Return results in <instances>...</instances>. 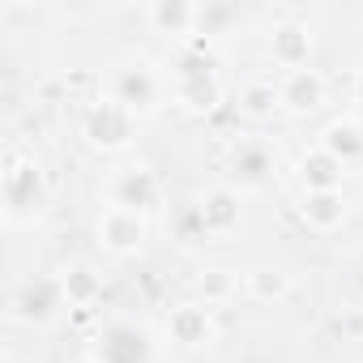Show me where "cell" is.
<instances>
[{
    "label": "cell",
    "instance_id": "603a6c76",
    "mask_svg": "<svg viewBox=\"0 0 363 363\" xmlns=\"http://www.w3.org/2000/svg\"><path fill=\"white\" fill-rule=\"evenodd\" d=\"M350 94H354V103L363 107V65L354 69V77H350Z\"/></svg>",
    "mask_w": 363,
    "mask_h": 363
},
{
    "label": "cell",
    "instance_id": "ac0fdd59",
    "mask_svg": "<svg viewBox=\"0 0 363 363\" xmlns=\"http://www.w3.org/2000/svg\"><path fill=\"white\" fill-rule=\"evenodd\" d=\"M60 282H65V295H69V308H94V299L103 295V286H99V274L94 269H86V265H69L65 274H60Z\"/></svg>",
    "mask_w": 363,
    "mask_h": 363
},
{
    "label": "cell",
    "instance_id": "7a4b0ae2",
    "mask_svg": "<svg viewBox=\"0 0 363 363\" xmlns=\"http://www.w3.org/2000/svg\"><path fill=\"white\" fill-rule=\"evenodd\" d=\"M0 201H5V223L22 227V223H35L48 206V175L35 158L9 150L5 158V171H0Z\"/></svg>",
    "mask_w": 363,
    "mask_h": 363
},
{
    "label": "cell",
    "instance_id": "ffe728a7",
    "mask_svg": "<svg viewBox=\"0 0 363 363\" xmlns=\"http://www.w3.org/2000/svg\"><path fill=\"white\" fill-rule=\"evenodd\" d=\"M244 286H248L252 299H261V303H278V299H286V291H291V274L261 265V269H248V274H244Z\"/></svg>",
    "mask_w": 363,
    "mask_h": 363
},
{
    "label": "cell",
    "instance_id": "4fadbf2b",
    "mask_svg": "<svg viewBox=\"0 0 363 363\" xmlns=\"http://www.w3.org/2000/svg\"><path fill=\"white\" fill-rule=\"evenodd\" d=\"M295 171H299L303 193H333V189H342V179H346V162H337L325 145L303 150L299 162H295Z\"/></svg>",
    "mask_w": 363,
    "mask_h": 363
},
{
    "label": "cell",
    "instance_id": "e0dca14e",
    "mask_svg": "<svg viewBox=\"0 0 363 363\" xmlns=\"http://www.w3.org/2000/svg\"><path fill=\"white\" fill-rule=\"evenodd\" d=\"M320 145L337 158V162H359L363 158V124L359 120H333V124H325V133H320Z\"/></svg>",
    "mask_w": 363,
    "mask_h": 363
},
{
    "label": "cell",
    "instance_id": "2e32d148",
    "mask_svg": "<svg viewBox=\"0 0 363 363\" xmlns=\"http://www.w3.org/2000/svg\"><path fill=\"white\" fill-rule=\"evenodd\" d=\"M299 218L312 231H337L346 223V197H342V189H333V193H303Z\"/></svg>",
    "mask_w": 363,
    "mask_h": 363
},
{
    "label": "cell",
    "instance_id": "44dd1931",
    "mask_svg": "<svg viewBox=\"0 0 363 363\" xmlns=\"http://www.w3.org/2000/svg\"><path fill=\"white\" fill-rule=\"evenodd\" d=\"M197 291H201V303H210V308H214V303H227V299L240 291V274H235V269H223V265H218V269H206V274L197 278Z\"/></svg>",
    "mask_w": 363,
    "mask_h": 363
},
{
    "label": "cell",
    "instance_id": "7c38bea8",
    "mask_svg": "<svg viewBox=\"0 0 363 363\" xmlns=\"http://www.w3.org/2000/svg\"><path fill=\"white\" fill-rule=\"evenodd\" d=\"M227 167H231V175H235L240 189H261L265 179L274 175V150H269V141H261V137H244V141L231 145Z\"/></svg>",
    "mask_w": 363,
    "mask_h": 363
},
{
    "label": "cell",
    "instance_id": "d6986e66",
    "mask_svg": "<svg viewBox=\"0 0 363 363\" xmlns=\"http://www.w3.org/2000/svg\"><path fill=\"white\" fill-rule=\"evenodd\" d=\"M278 107H282V94H278L274 82H244V86H240V111H244V116L265 120V116H274Z\"/></svg>",
    "mask_w": 363,
    "mask_h": 363
},
{
    "label": "cell",
    "instance_id": "8992f818",
    "mask_svg": "<svg viewBox=\"0 0 363 363\" xmlns=\"http://www.w3.org/2000/svg\"><path fill=\"white\" fill-rule=\"evenodd\" d=\"M65 303H69V295H65L60 278H26L9 295V316L18 325H48L60 316Z\"/></svg>",
    "mask_w": 363,
    "mask_h": 363
},
{
    "label": "cell",
    "instance_id": "3957f363",
    "mask_svg": "<svg viewBox=\"0 0 363 363\" xmlns=\"http://www.w3.org/2000/svg\"><path fill=\"white\" fill-rule=\"evenodd\" d=\"M107 94H111L124 111H133V116L141 120V116H154L158 103H162L171 90H167V77H162L150 60H124V65H116V73H111V82H107Z\"/></svg>",
    "mask_w": 363,
    "mask_h": 363
},
{
    "label": "cell",
    "instance_id": "30bf717a",
    "mask_svg": "<svg viewBox=\"0 0 363 363\" xmlns=\"http://www.w3.org/2000/svg\"><path fill=\"white\" fill-rule=\"evenodd\" d=\"M214 333H218V325H214L210 303H193V299H189V303H175V308L167 312V342L184 346V350L210 346Z\"/></svg>",
    "mask_w": 363,
    "mask_h": 363
},
{
    "label": "cell",
    "instance_id": "7402d4cb",
    "mask_svg": "<svg viewBox=\"0 0 363 363\" xmlns=\"http://www.w3.org/2000/svg\"><path fill=\"white\" fill-rule=\"evenodd\" d=\"M231 18H235V9H223V5H206V9H201V22H197V26H201L206 35H214V30H218V26H227Z\"/></svg>",
    "mask_w": 363,
    "mask_h": 363
},
{
    "label": "cell",
    "instance_id": "ba28073f",
    "mask_svg": "<svg viewBox=\"0 0 363 363\" xmlns=\"http://www.w3.org/2000/svg\"><path fill=\"white\" fill-rule=\"evenodd\" d=\"M94 235H99V244H103L111 257H133V252L145 248V240H150V223H145V214H133V210L107 206V210L99 214Z\"/></svg>",
    "mask_w": 363,
    "mask_h": 363
},
{
    "label": "cell",
    "instance_id": "5b68a950",
    "mask_svg": "<svg viewBox=\"0 0 363 363\" xmlns=\"http://www.w3.org/2000/svg\"><path fill=\"white\" fill-rule=\"evenodd\" d=\"M133 133H137V116L124 111L111 94H99V99L86 107V116H82V137H86L94 150H103V154L128 150Z\"/></svg>",
    "mask_w": 363,
    "mask_h": 363
},
{
    "label": "cell",
    "instance_id": "5bb4252c",
    "mask_svg": "<svg viewBox=\"0 0 363 363\" xmlns=\"http://www.w3.org/2000/svg\"><path fill=\"white\" fill-rule=\"evenodd\" d=\"M145 22L154 35H167V39H184L197 30L201 22V5H193V0H154V5L145 9Z\"/></svg>",
    "mask_w": 363,
    "mask_h": 363
},
{
    "label": "cell",
    "instance_id": "52a82bcc",
    "mask_svg": "<svg viewBox=\"0 0 363 363\" xmlns=\"http://www.w3.org/2000/svg\"><path fill=\"white\" fill-rule=\"evenodd\" d=\"M107 201L120 210H133V214H150L162 201V179L145 162H124L107 179Z\"/></svg>",
    "mask_w": 363,
    "mask_h": 363
},
{
    "label": "cell",
    "instance_id": "cb8c5ba5",
    "mask_svg": "<svg viewBox=\"0 0 363 363\" xmlns=\"http://www.w3.org/2000/svg\"><path fill=\"white\" fill-rule=\"evenodd\" d=\"M73 363H99V359H94V354H77Z\"/></svg>",
    "mask_w": 363,
    "mask_h": 363
},
{
    "label": "cell",
    "instance_id": "9c48e42d",
    "mask_svg": "<svg viewBox=\"0 0 363 363\" xmlns=\"http://www.w3.org/2000/svg\"><path fill=\"white\" fill-rule=\"evenodd\" d=\"M197 218L206 227V240H223V235H235L240 223H244V201H240V189L231 184H218V189H206L197 197Z\"/></svg>",
    "mask_w": 363,
    "mask_h": 363
},
{
    "label": "cell",
    "instance_id": "277c9868",
    "mask_svg": "<svg viewBox=\"0 0 363 363\" xmlns=\"http://www.w3.org/2000/svg\"><path fill=\"white\" fill-rule=\"evenodd\" d=\"M90 354L99 363H154L158 359V342L141 320H107L94 333Z\"/></svg>",
    "mask_w": 363,
    "mask_h": 363
},
{
    "label": "cell",
    "instance_id": "6da1fadb",
    "mask_svg": "<svg viewBox=\"0 0 363 363\" xmlns=\"http://www.w3.org/2000/svg\"><path fill=\"white\" fill-rule=\"evenodd\" d=\"M167 90L184 111H197V116H206V111H214L223 103V82H218L214 65L206 60V48L193 43V48L175 52L171 73H167Z\"/></svg>",
    "mask_w": 363,
    "mask_h": 363
},
{
    "label": "cell",
    "instance_id": "8fae6325",
    "mask_svg": "<svg viewBox=\"0 0 363 363\" xmlns=\"http://www.w3.org/2000/svg\"><path fill=\"white\" fill-rule=\"evenodd\" d=\"M278 94H282V107L291 116H312L325 107V94H329V82L320 69H291L282 82H278Z\"/></svg>",
    "mask_w": 363,
    "mask_h": 363
},
{
    "label": "cell",
    "instance_id": "9a60e30c",
    "mask_svg": "<svg viewBox=\"0 0 363 363\" xmlns=\"http://www.w3.org/2000/svg\"><path fill=\"white\" fill-rule=\"evenodd\" d=\"M269 56L291 73V69H308L312 56V30L303 22H278L269 30Z\"/></svg>",
    "mask_w": 363,
    "mask_h": 363
}]
</instances>
